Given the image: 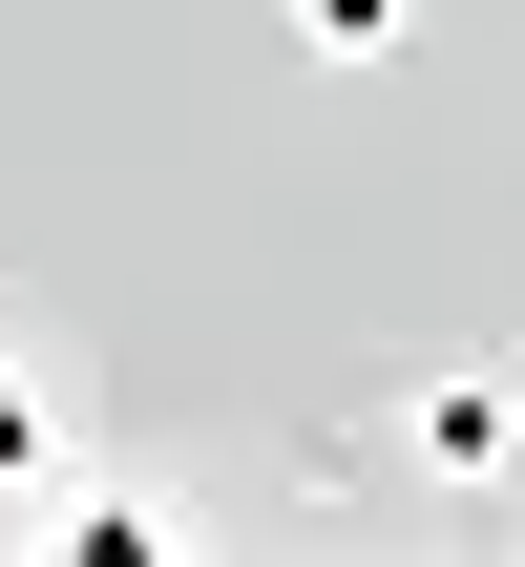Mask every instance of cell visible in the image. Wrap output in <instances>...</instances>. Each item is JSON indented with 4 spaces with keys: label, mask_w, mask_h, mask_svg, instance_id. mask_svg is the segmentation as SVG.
Listing matches in <instances>:
<instances>
[{
    "label": "cell",
    "mask_w": 525,
    "mask_h": 567,
    "mask_svg": "<svg viewBox=\"0 0 525 567\" xmlns=\"http://www.w3.org/2000/svg\"><path fill=\"white\" fill-rule=\"evenodd\" d=\"M379 442H400L421 484H505V463H525V379H505V358H442V379H400Z\"/></svg>",
    "instance_id": "1"
},
{
    "label": "cell",
    "mask_w": 525,
    "mask_h": 567,
    "mask_svg": "<svg viewBox=\"0 0 525 567\" xmlns=\"http://www.w3.org/2000/svg\"><path fill=\"white\" fill-rule=\"evenodd\" d=\"M400 21H421V0H295V42H316V63H400Z\"/></svg>",
    "instance_id": "2"
},
{
    "label": "cell",
    "mask_w": 525,
    "mask_h": 567,
    "mask_svg": "<svg viewBox=\"0 0 525 567\" xmlns=\"http://www.w3.org/2000/svg\"><path fill=\"white\" fill-rule=\"evenodd\" d=\"M21 463H63V400H42V358L0 337V484H21Z\"/></svg>",
    "instance_id": "3"
}]
</instances>
